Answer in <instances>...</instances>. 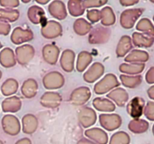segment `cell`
Listing matches in <instances>:
<instances>
[{
  "instance_id": "11",
  "label": "cell",
  "mask_w": 154,
  "mask_h": 144,
  "mask_svg": "<svg viewBox=\"0 0 154 144\" xmlns=\"http://www.w3.org/2000/svg\"><path fill=\"white\" fill-rule=\"evenodd\" d=\"M78 118L82 127L87 128L95 124L97 120V115L93 108L84 106L78 112Z\"/></svg>"
},
{
  "instance_id": "45",
  "label": "cell",
  "mask_w": 154,
  "mask_h": 144,
  "mask_svg": "<svg viewBox=\"0 0 154 144\" xmlns=\"http://www.w3.org/2000/svg\"><path fill=\"white\" fill-rule=\"evenodd\" d=\"M146 82L149 84H154V66L151 67L145 74Z\"/></svg>"
},
{
  "instance_id": "2",
  "label": "cell",
  "mask_w": 154,
  "mask_h": 144,
  "mask_svg": "<svg viewBox=\"0 0 154 144\" xmlns=\"http://www.w3.org/2000/svg\"><path fill=\"white\" fill-rule=\"evenodd\" d=\"M111 29L108 27L98 25L93 27L88 36V41L91 44H102L109 40Z\"/></svg>"
},
{
  "instance_id": "19",
  "label": "cell",
  "mask_w": 154,
  "mask_h": 144,
  "mask_svg": "<svg viewBox=\"0 0 154 144\" xmlns=\"http://www.w3.org/2000/svg\"><path fill=\"white\" fill-rule=\"evenodd\" d=\"M75 52L72 50H66L62 52L60 56V66L64 71L71 73L75 69Z\"/></svg>"
},
{
  "instance_id": "13",
  "label": "cell",
  "mask_w": 154,
  "mask_h": 144,
  "mask_svg": "<svg viewBox=\"0 0 154 144\" xmlns=\"http://www.w3.org/2000/svg\"><path fill=\"white\" fill-rule=\"evenodd\" d=\"M62 102V96L56 92H46L40 98V104L44 107L55 109L58 107Z\"/></svg>"
},
{
  "instance_id": "3",
  "label": "cell",
  "mask_w": 154,
  "mask_h": 144,
  "mask_svg": "<svg viewBox=\"0 0 154 144\" xmlns=\"http://www.w3.org/2000/svg\"><path fill=\"white\" fill-rule=\"evenodd\" d=\"M144 12L143 8H130L123 10L120 14V23L123 28H133L135 22Z\"/></svg>"
},
{
  "instance_id": "50",
  "label": "cell",
  "mask_w": 154,
  "mask_h": 144,
  "mask_svg": "<svg viewBox=\"0 0 154 144\" xmlns=\"http://www.w3.org/2000/svg\"><path fill=\"white\" fill-rule=\"evenodd\" d=\"M35 2L40 4H46L50 2V0H35Z\"/></svg>"
},
{
  "instance_id": "7",
  "label": "cell",
  "mask_w": 154,
  "mask_h": 144,
  "mask_svg": "<svg viewBox=\"0 0 154 144\" xmlns=\"http://www.w3.org/2000/svg\"><path fill=\"white\" fill-rule=\"evenodd\" d=\"M99 118L101 126L108 131L117 130L122 124V118L118 114L102 113Z\"/></svg>"
},
{
  "instance_id": "32",
  "label": "cell",
  "mask_w": 154,
  "mask_h": 144,
  "mask_svg": "<svg viewBox=\"0 0 154 144\" xmlns=\"http://www.w3.org/2000/svg\"><path fill=\"white\" fill-rule=\"evenodd\" d=\"M101 24L103 26H110L115 23L116 16L113 9L109 6H105L100 10Z\"/></svg>"
},
{
  "instance_id": "41",
  "label": "cell",
  "mask_w": 154,
  "mask_h": 144,
  "mask_svg": "<svg viewBox=\"0 0 154 144\" xmlns=\"http://www.w3.org/2000/svg\"><path fill=\"white\" fill-rule=\"evenodd\" d=\"M87 17L92 23L98 22L99 20H101L100 10H97V9H91V10H89L87 14Z\"/></svg>"
},
{
  "instance_id": "47",
  "label": "cell",
  "mask_w": 154,
  "mask_h": 144,
  "mask_svg": "<svg viewBox=\"0 0 154 144\" xmlns=\"http://www.w3.org/2000/svg\"><path fill=\"white\" fill-rule=\"evenodd\" d=\"M77 144H96V142H93V141L90 140L87 138H82L80 140L78 141Z\"/></svg>"
},
{
  "instance_id": "27",
  "label": "cell",
  "mask_w": 154,
  "mask_h": 144,
  "mask_svg": "<svg viewBox=\"0 0 154 144\" xmlns=\"http://www.w3.org/2000/svg\"><path fill=\"white\" fill-rule=\"evenodd\" d=\"M132 41L138 47H150L154 43V37L135 32L132 35Z\"/></svg>"
},
{
  "instance_id": "6",
  "label": "cell",
  "mask_w": 154,
  "mask_h": 144,
  "mask_svg": "<svg viewBox=\"0 0 154 144\" xmlns=\"http://www.w3.org/2000/svg\"><path fill=\"white\" fill-rule=\"evenodd\" d=\"M35 50V48L30 44H23L18 46L15 50V58L16 61L20 65H26L34 58Z\"/></svg>"
},
{
  "instance_id": "30",
  "label": "cell",
  "mask_w": 154,
  "mask_h": 144,
  "mask_svg": "<svg viewBox=\"0 0 154 144\" xmlns=\"http://www.w3.org/2000/svg\"><path fill=\"white\" fill-rule=\"evenodd\" d=\"M93 62V56L91 53L87 51H81L79 52L77 58L76 69L78 72H84L87 68Z\"/></svg>"
},
{
  "instance_id": "54",
  "label": "cell",
  "mask_w": 154,
  "mask_h": 144,
  "mask_svg": "<svg viewBox=\"0 0 154 144\" xmlns=\"http://www.w3.org/2000/svg\"><path fill=\"white\" fill-rule=\"evenodd\" d=\"M152 130H153V135H154V124H153V129H152Z\"/></svg>"
},
{
  "instance_id": "40",
  "label": "cell",
  "mask_w": 154,
  "mask_h": 144,
  "mask_svg": "<svg viewBox=\"0 0 154 144\" xmlns=\"http://www.w3.org/2000/svg\"><path fill=\"white\" fill-rule=\"evenodd\" d=\"M84 8H92L103 6L108 3V0H85L82 1Z\"/></svg>"
},
{
  "instance_id": "51",
  "label": "cell",
  "mask_w": 154,
  "mask_h": 144,
  "mask_svg": "<svg viewBox=\"0 0 154 144\" xmlns=\"http://www.w3.org/2000/svg\"><path fill=\"white\" fill-rule=\"evenodd\" d=\"M22 2L29 3V2H30V0H27V1H24V0H22Z\"/></svg>"
},
{
  "instance_id": "20",
  "label": "cell",
  "mask_w": 154,
  "mask_h": 144,
  "mask_svg": "<svg viewBox=\"0 0 154 144\" xmlns=\"http://www.w3.org/2000/svg\"><path fill=\"white\" fill-rule=\"evenodd\" d=\"M84 135L96 144H107L108 142V134L99 128L87 129L84 132Z\"/></svg>"
},
{
  "instance_id": "37",
  "label": "cell",
  "mask_w": 154,
  "mask_h": 144,
  "mask_svg": "<svg viewBox=\"0 0 154 144\" xmlns=\"http://www.w3.org/2000/svg\"><path fill=\"white\" fill-rule=\"evenodd\" d=\"M20 12L16 9L0 8V20L13 22L19 19Z\"/></svg>"
},
{
  "instance_id": "36",
  "label": "cell",
  "mask_w": 154,
  "mask_h": 144,
  "mask_svg": "<svg viewBox=\"0 0 154 144\" xmlns=\"http://www.w3.org/2000/svg\"><path fill=\"white\" fill-rule=\"evenodd\" d=\"M68 10L72 16L78 17L84 14L85 8L81 0H70L67 4Z\"/></svg>"
},
{
  "instance_id": "34",
  "label": "cell",
  "mask_w": 154,
  "mask_h": 144,
  "mask_svg": "<svg viewBox=\"0 0 154 144\" xmlns=\"http://www.w3.org/2000/svg\"><path fill=\"white\" fill-rule=\"evenodd\" d=\"M120 82L122 85L125 87L129 88H135L141 85L142 82V76L141 75H135V76H131V75L121 74L120 76Z\"/></svg>"
},
{
  "instance_id": "43",
  "label": "cell",
  "mask_w": 154,
  "mask_h": 144,
  "mask_svg": "<svg viewBox=\"0 0 154 144\" xmlns=\"http://www.w3.org/2000/svg\"><path fill=\"white\" fill-rule=\"evenodd\" d=\"M20 2L18 0H0V5L5 8L13 9L18 7Z\"/></svg>"
},
{
  "instance_id": "35",
  "label": "cell",
  "mask_w": 154,
  "mask_h": 144,
  "mask_svg": "<svg viewBox=\"0 0 154 144\" xmlns=\"http://www.w3.org/2000/svg\"><path fill=\"white\" fill-rule=\"evenodd\" d=\"M19 88V83L14 78H8L1 86V91L3 95L10 96L14 94Z\"/></svg>"
},
{
  "instance_id": "49",
  "label": "cell",
  "mask_w": 154,
  "mask_h": 144,
  "mask_svg": "<svg viewBox=\"0 0 154 144\" xmlns=\"http://www.w3.org/2000/svg\"><path fill=\"white\" fill-rule=\"evenodd\" d=\"M147 94H148L149 98L152 100H154V85L150 86L147 90Z\"/></svg>"
},
{
  "instance_id": "4",
  "label": "cell",
  "mask_w": 154,
  "mask_h": 144,
  "mask_svg": "<svg viewBox=\"0 0 154 144\" xmlns=\"http://www.w3.org/2000/svg\"><path fill=\"white\" fill-rule=\"evenodd\" d=\"M42 82H43L44 87L46 89H58L64 86L65 78L60 72L51 71L44 76Z\"/></svg>"
},
{
  "instance_id": "10",
  "label": "cell",
  "mask_w": 154,
  "mask_h": 144,
  "mask_svg": "<svg viewBox=\"0 0 154 144\" xmlns=\"http://www.w3.org/2000/svg\"><path fill=\"white\" fill-rule=\"evenodd\" d=\"M34 38V34L29 28L16 27L14 28L11 34V40L14 44L20 45L29 42Z\"/></svg>"
},
{
  "instance_id": "16",
  "label": "cell",
  "mask_w": 154,
  "mask_h": 144,
  "mask_svg": "<svg viewBox=\"0 0 154 144\" xmlns=\"http://www.w3.org/2000/svg\"><path fill=\"white\" fill-rule=\"evenodd\" d=\"M48 11L53 17L59 20H63L67 16V10L65 3L60 0L51 2L48 5Z\"/></svg>"
},
{
  "instance_id": "56",
  "label": "cell",
  "mask_w": 154,
  "mask_h": 144,
  "mask_svg": "<svg viewBox=\"0 0 154 144\" xmlns=\"http://www.w3.org/2000/svg\"><path fill=\"white\" fill-rule=\"evenodd\" d=\"M151 2H153V3H154V1H151Z\"/></svg>"
},
{
  "instance_id": "39",
  "label": "cell",
  "mask_w": 154,
  "mask_h": 144,
  "mask_svg": "<svg viewBox=\"0 0 154 144\" xmlns=\"http://www.w3.org/2000/svg\"><path fill=\"white\" fill-rule=\"evenodd\" d=\"M130 136L124 131H118L114 133L110 139L109 144H129Z\"/></svg>"
},
{
  "instance_id": "24",
  "label": "cell",
  "mask_w": 154,
  "mask_h": 144,
  "mask_svg": "<svg viewBox=\"0 0 154 144\" xmlns=\"http://www.w3.org/2000/svg\"><path fill=\"white\" fill-rule=\"evenodd\" d=\"M16 63L15 53L13 50L9 47H5L0 52V64L2 67L9 68L14 67Z\"/></svg>"
},
{
  "instance_id": "29",
  "label": "cell",
  "mask_w": 154,
  "mask_h": 144,
  "mask_svg": "<svg viewBox=\"0 0 154 144\" xmlns=\"http://www.w3.org/2000/svg\"><path fill=\"white\" fill-rule=\"evenodd\" d=\"M145 68L144 63H123L119 66L120 72L129 75H135L141 74Z\"/></svg>"
},
{
  "instance_id": "38",
  "label": "cell",
  "mask_w": 154,
  "mask_h": 144,
  "mask_svg": "<svg viewBox=\"0 0 154 144\" xmlns=\"http://www.w3.org/2000/svg\"><path fill=\"white\" fill-rule=\"evenodd\" d=\"M136 29L147 35L154 37V26L151 21L147 18H142L138 21L136 25Z\"/></svg>"
},
{
  "instance_id": "53",
  "label": "cell",
  "mask_w": 154,
  "mask_h": 144,
  "mask_svg": "<svg viewBox=\"0 0 154 144\" xmlns=\"http://www.w3.org/2000/svg\"><path fill=\"white\" fill-rule=\"evenodd\" d=\"M2 43L0 42V49H2Z\"/></svg>"
},
{
  "instance_id": "8",
  "label": "cell",
  "mask_w": 154,
  "mask_h": 144,
  "mask_svg": "<svg viewBox=\"0 0 154 144\" xmlns=\"http://www.w3.org/2000/svg\"><path fill=\"white\" fill-rule=\"evenodd\" d=\"M90 88L87 86H81L75 88L71 93L69 100L75 106H82L91 98Z\"/></svg>"
},
{
  "instance_id": "48",
  "label": "cell",
  "mask_w": 154,
  "mask_h": 144,
  "mask_svg": "<svg viewBox=\"0 0 154 144\" xmlns=\"http://www.w3.org/2000/svg\"><path fill=\"white\" fill-rule=\"evenodd\" d=\"M15 144H32V142L29 138L25 137L17 140L15 142Z\"/></svg>"
},
{
  "instance_id": "15",
  "label": "cell",
  "mask_w": 154,
  "mask_h": 144,
  "mask_svg": "<svg viewBox=\"0 0 154 144\" xmlns=\"http://www.w3.org/2000/svg\"><path fill=\"white\" fill-rule=\"evenodd\" d=\"M60 52V48L52 44L45 45L42 48V56L44 60L51 65H54L57 63Z\"/></svg>"
},
{
  "instance_id": "55",
  "label": "cell",
  "mask_w": 154,
  "mask_h": 144,
  "mask_svg": "<svg viewBox=\"0 0 154 144\" xmlns=\"http://www.w3.org/2000/svg\"><path fill=\"white\" fill-rule=\"evenodd\" d=\"M0 144H4V142H3L2 140H0Z\"/></svg>"
},
{
  "instance_id": "52",
  "label": "cell",
  "mask_w": 154,
  "mask_h": 144,
  "mask_svg": "<svg viewBox=\"0 0 154 144\" xmlns=\"http://www.w3.org/2000/svg\"><path fill=\"white\" fill-rule=\"evenodd\" d=\"M2 76V71H1V70H0V80H1Z\"/></svg>"
},
{
  "instance_id": "9",
  "label": "cell",
  "mask_w": 154,
  "mask_h": 144,
  "mask_svg": "<svg viewBox=\"0 0 154 144\" xmlns=\"http://www.w3.org/2000/svg\"><path fill=\"white\" fill-rule=\"evenodd\" d=\"M63 33L61 24L55 20H48L41 29V34L45 38L53 39L60 36Z\"/></svg>"
},
{
  "instance_id": "1",
  "label": "cell",
  "mask_w": 154,
  "mask_h": 144,
  "mask_svg": "<svg viewBox=\"0 0 154 144\" xmlns=\"http://www.w3.org/2000/svg\"><path fill=\"white\" fill-rule=\"evenodd\" d=\"M117 76L114 74H108L94 86V92L96 94H104L110 92L120 86Z\"/></svg>"
},
{
  "instance_id": "14",
  "label": "cell",
  "mask_w": 154,
  "mask_h": 144,
  "mask_svg": "<svg viewBox=\"0 0 154 144\" xmlns=\"http://www.w3.org/2000/svg\"><path fill=\"white\" fill-rule=\"evenodd\" d=\"M105 73V67L100 62H95L84 74V80L88 83H93L99 80Z\"/></svg>"
},
{
  "instance_id": "12",
  "label": "cell",
  "mask_w": 154,
  "mask_h": 144,
  "mask_svg": "<svg viewBox=\"0 0 154 144\" xmlns=\"http://www.w3.org/2000/svg\"><path fill=\"white\" fill-rule=\"evenodd\" d=\"M145 101L141 97H135L129 102L126 106V110L129 115L135 119L138 118L144 112Z\"/></svg>"
},
{
  "instance_id": "17",
  "label": "cell",
  "mask_w": 154,
  "mask_h": 144,
  "mask_svg": "<svg viewBox=\"0 0 154 144\" xmlns=\"http://www.w3.org/2000/svg\"><path fill=\"white\" fill-rule=\"evenodd\" d=\"M27 16L32 23L35 25L46 23L45 12L42 8L38 5H32L27 10Z\"/></svg>"
},
{
  "instance_id": "31",
  "label": "cell",
  "mask_w": 154,
  "mask_h": 144,
  "mask_svg": "<svg viewBox=\"0 0 154 144\" xmlns=\"http://www.w3.org/2000/svg\"><path fill=\"white\" fill-rule=\"evenodd\" d=\"M93 28L92 24L84 18H78L74 22L73 29L77 34L84 36L90 32Z\"/></svg>"
},
{
  "instance_id": "44",
  "label": "cell",
  "mask_w": 154,
  "mask_h": 144,
  "mask_svg": "<svg viewBox=\"0 0 154 144\" xmlns=\"http://www.w3.org/2000/svg\"><path fill=\"white\" fill-rule=\"evenodd\" d=\"M11 28V26L8 22L0 21V34L8 35L10 33Z\"/></svg>"
},
{
  "instance_id": "46",
  "label": "cell",
  "mask_w": 154,
  "mask_h": 144,
  "mask_svg": "<svg viewBox=\"0 0 154 144\" xmlns=\"http://www.w3.org/2000/svg\"><path fill=\"white\" fill-rule=\"evenodd\" d=\"M138 2H139L138 0H120V4L125 7L134 5L135 4H138Z\"/></svg>"
},
{
  "instance_id": "33",
  "label": "cell",
  "mask_w": 154,
  "mask_h": 144,
  "mask_svg": "<svg viewBox=\"0 0 154 144\" xmlns=\"http://www.w3.org/2000/svg\"><path fill=\"white\" fill-rule=\"evenodd\" d=\"M128 128L134 134H142L148 130L149 123L144 119L135 118L129 122Z\"/></svg>"
},
{
  "instance_id": "26",
  "label": "cell",
  "mask_w": 154,
  "mask_h": 144,
  "mask_svg": "<svg viewBox=\"0 0 154 144\" xmlns=\"http://www.w3.org/2000/svg\"><path fill=\"white\" fill-rule=\"evenodd\" d=\"M93 106L95 109L100 112H111L116 109V106L111 100L105 98H96L93 100Z\"/></svg>"
},
{
  "instance_id": "5",
  "label": "cell",
  "mask_w": 154,
  "mask_h": 144,
  "mask_svg": "<svg viewBox=\"0 0 154 144\" xmlns=\"http://www.w3.org/2000/svg\"><path fill=\"white\" fill-rule=\"evenodd\" d=\"M1 123L5 133L11 136H16L21 130L20 122L18 118L11 114L5 115L2 118Z\"/></svg>"
},
{
  "instance_id": "21",
  "label": "cell",
  "mask_w": 154,
  "mask_h": 144,
  "mask_svg": "<svg viewBox=\"0 0 154 144\" xmlns=\"http://www.w3.org/2000/svg\"><path fill=\"white\" fill-rule=\"evenodd\" d=\"M22 107V101L20 98L17 96H11L7 98L2 102V110L4 112H18Z\"/></svg>"
},
{
  "instance_id": "42",
  "label": "cell",
  "mask_w": 154,
  "mask_h": 144,
  "mask_svg": "<svg viewBox=\"0 0 154 144\" xmlns=\"http://www.w3.org/2000/svg\"><path fill=\"white\" fill-rule=\"evenodd\" d=\"M144 114L147 119L154 121V102H147L146 106H144Z\"/></svg>"
},
{
  "instance_id": "22",
  "label": "cell",
  "mask_w": 154,
  "mask_h": 144,
  "mask_svg": "<svg viewBox=\"0 0 154 144\" xmlns=\"http://www.w3.org/2000/svg\"><path fill=\"white\" fill-rule=\"evenodd\" d=\"M38 126L37 117L31 113H27L22 118V130L26 134L35 133Z\"/></svg>"
},
{
  "instance_id": "28",
  "label": "cell",
  "mask_w": 154,
  "mask_h": 144,
  "mask_svg": "<svg viewBox=\"0 0 154 144\" xmlns=\"http://www.w3.org/2000/svg\"><path fill=\"white\" fill-rule=\"evenodd\" d=\"M148 52L141 50H133L126 57L125 62L129 63H144L149 60Z\"/></svg>"
},
{
  "instance_id": "57",
  "label": "cell",
  "mask_w": 154,
  "mask_h": 144,
  "mask_svg": "<svg viewBox=\"0 0 154 144\" xmlns=\"http://www.w3.org/2000/svg\"><path fill=\"white\" fill-rule=\"evenodd\" d=\"M153 21H154V16H153Z\"/></svg>"
},
{
  "instance_id": "23",
  "label": "cell",
  "mask_w": 154,
  "mask_h": 144,
  "mask_svg": "<svg viewBox=\"0 0 154 144\" xmlns=\"http://www.w3.org/2000/svg\"><path fill=\"white\" fill-rule=\"evenodd\" d=\"M38 85L35 80L32 78L26 80L21 86V93L26 98H32L37 94Z\"/></svg>"
},
{
  "instance_id": "18",
  "label": "cell",
  "mask_w": 154,
  "mask_h": 144,
  "mask_svg": "<svg viewBox=\"0 0 154 144\" xmlns=\"http://www.w3.org/2000/svg\"><path fill=\"white\" fill-rule=\"evenodd\" d=\"M107 98L114 101L117 106H124L129 100V94L124 88L117 87L107 94Z\"/></svg>"
},
{
  "instance_id": "25",
  "label": "cell",
  "mask_w": 154,
  "mask_h": 144,
  "mask_svg": "<svg viewBox=\"0 0 154 144\" xmlns=\"http://www.w3.org/2000/svg\"><path fill=\"white\" fill-rule=\"evenodd\" d=\"M133 47L131 37L129 35H123L120 38L117 48H116V54L119 58L124 57Z\"/></svg>"
}]
</instances>
